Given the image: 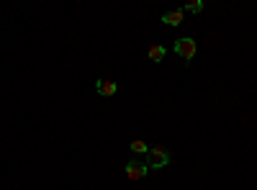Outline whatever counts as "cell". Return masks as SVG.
<instances>
[{
    "mask_svg": "<svg viewBox=\"0 0 257 190\" xmlns=\"http://www.w3.org/2000/svg\"><path fill=\"white\" fill-rule=\"evenodd\" d=\"M147 170H162V167L170 164V152L165 146H152V149L147 152Z\"/></svg>",
    "mask_w": 257,
    "mask_h": 190,
    "instance_id": "6da1fadb",
    "label": "cell"
},
{
    "mask_svg": "<svg viewBox=\"0 0 257 190\" xmlns=\"http://www.w3.org/2000/svg\"><path fill=\"white\" fill-rule=\"evenodd\" d=\"M175 52H178V57H183L185 62H190L193 57H196L198 47H196V41H193L190 36H183V39L175 41Z\"/></svg>",
    "mask_w": 257,
    "mask_h": 190,
    "instance_id": "7a4b0ae2",
    "label": "cell"
},
{
    "mask_svg": "<svg viewBox=\"0 0 257 190\" xmlns=\"http://www.w3.org/2000/svg\"><path fill=\"white\" fill-rule=\"evenodd\" d=\"M183 11H188V13H201V11H203V3H201V0H193V3H188Z\"/></svg>",
    "mask_w": 257,
    "mask_h": 190,
    "instance_id": "ba28073f",
    "label": "cell"
},
{
    "mask_svg": "<svg viewBox=\"0 0 257 190\" xmlns=\"http://www.w3.org/2000/svg\"><path fill=\"white\" fill-rule=\"evenodd\" d=\"M95 90H98V95H103V98H113L116 95V82H111V80H98L95 82Z\"/></svg>",
    "mask_w": 257,
    "mask_h": 190,
    "instance_id": "277c9868",
    "label": "cell"
},
{
    "mask_svg": "<svg viewBox=\"0 0 257 190\" xmlns=\"http://www.w3.org/2000/svg\"><path fill=\"white\" fill-rule=\"evenodd\" d=\"M183 16H185V11H173V13H165V16H162V24L175 29V26H180V24H183Z\"/></svg>",
    "mask_w": 257,
    "mask_h": 190,
    "instance_id": "5b68a950",
    "label": "cell"
},
{
    "mask_svg": "<svg viewBox=\"0 0 257 190\" xmlns=\"http://www.w3.org/2000/svg\"><path fill=\"white\" fill-rule=\"evenodd\" d=\"M132 152H134V154H147L149 146H147L142 139H137V141H132Z\"/></svg>",
    "mask_w": 257,
    "mask_h": 190,
    "instance_id": "52a82bcc",
    "label": "cell"
},
{
    "mask_svg": "<svg viewBox=\"0 0 257 190\" xmlns=\"http://www.w3.org/2000/svg\"><path fill=\"white\" fill-rule=\"evenodd\" d=\"M123 172H126V177L128 180H134V182H139V180H144L147 177V164L144 162H139V159H132V162H128L126 167H123Z\"/></svg>",
    "mask_w": 257,
    "mask_h": 190,
    "instance_id": "3957f363",
    "label": "cell"
},
{
    "mask_svg": "<svg viewBox=\"0 0 257 190\" xmlns=\"http://www.w3.org/2000/svg\"><path fill=\"white\" fill-rule=\"evenodd\" d=\"M165 54H167V49H165V47H160V44L149 47V59H152V62H162V59H165Z\"/></svg>",
    "mask_w": 257,
    "mask_h": 190,
    "instance_id": "8992f818",
    "label": "cell"
}]
</instances>
